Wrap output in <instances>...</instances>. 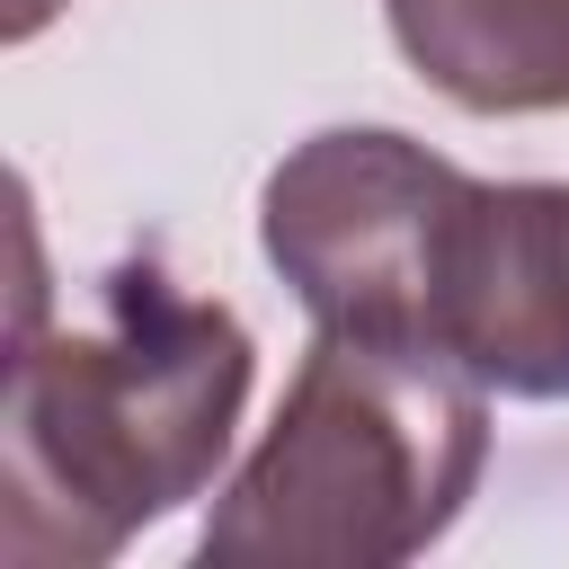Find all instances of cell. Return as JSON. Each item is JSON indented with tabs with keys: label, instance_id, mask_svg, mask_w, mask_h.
I'll list each match as a JSON object with an SVG mask.
<instances>
[{
	"label": "cell",
	"instance_id": "cell-1",
	"mask_svg": "<svg viewBox=\"0 0 569 569\" xmlns=\"http://www.w3.org/2000/svg\"><path fill=\"white\" fill-rule=\"evenodd\" d=\"M258 382V338L231 302L187 293L169 267L124 258L98 276L89 320L9 329L0 409V560L98 569L142 525L204 498L231 462Z\"/></svg>",
	"mask_w": 569,
	"mask_h": 569
},
{
	"label": "cell",
	"instance_id": "cell-5",
	"mask_svg": "<svg viewBox=\"0 0 569 569\" xmlns=\"http://www.w3.org/2000/svg\"><path fill=\"white\" fill-rule=\"evenodd\" d=\"M409 71L471 116L569 107V0H382Z\"/></svg>",
	"mask_w": 569,
	"mask_h": 569
},
{
	"label": "cell",
	"instance_id": "cell-4",
	"mask_svg": "<svg viewBox=\"0 0 569 569\" xmlns=\"http://www.w3.org/2000/svg\"><path fill=\"white\" fill-rule=\"evenodd\" d=\"M436 356L507 400H569V187H471Z\"/></svg>",
	"mask_w": 569,
	"mask_h": 569
},
{
	"label": "cell",
	"instance_id": "cell-3",
	"mask_svg": "<svg viewBox=\"0 0 569 569\" xmlns=\"http://www.w3.org/2000/svg\"><path fill=\"white\" fill-rule=\"evenodd\" d=\"M471 187V169L391 124H329L276 160L258 196V240L311 329L436 356Z\"/></svg>",
	"mask_w": 569,
	"mask_h": 569
},
{
	"label": "cell",
	"instance_id": "cell-6",
	"mask_svg": "<svg viewBox=\"0 0 569 569\" xmlns=\"http://www.w3.org/2000/svg\"><path fill=\"white\" fill-rule=\"evenodd\" d=\"M62 9H71V0H0V36H9V44H27V36H44Z\"/></svg>",
	"mask_w": 569,
	"mask_h": 569
},
{
	"label": "cell",
	"instance_id": "cell-2",
	"mask_svg": "<svg viewBox=\"0 0 569 569\" xmlns=\"http://www.w3.org/2000/svg\"><path fill=\"white\" fill-rule=\"evenodd\" d=\"M480 471L489 391L462 365L320 329L196 551L213 569H391L453 533Z\"/></svg>",
	"mask_w": 569,
	"mask_h": 569
}]
</instances>
